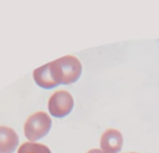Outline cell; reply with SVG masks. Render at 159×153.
<instances>
[{
	"label": "cell",
	"instance_id": "8",
	"mask_svg": "<svg viewBox=\"0 0 159 153\" xmlns=\"http://www.w3.org/2000/svg\"><path fill=\"white\" fill-rule=\"evenodd\" d=\"M86 153H105V152H103L102 150H98V148H92V150H90Z\"/></svg>",
	"mask_w": 159,
	"mask_h": 153
},
{
	"label": "cell",
	"instance_id": "6",
	"mask_svg": "<svg viewBox=\"0 0 159 153\" xmlns=\"http://www.w3.org/2000/svg\"><path fill=\"white\" fill-rule=\"evenodd\" d=\"M32 77H34L35 83L43 89H53L57 85L55 79H54V75H53V72L50 70V65L49 64L41 66L37 70H35Z\"/></svg>",
	"mask_w": 159,
	"mask_h": 153
},
{
	"label": "cell",
	"instance_id": "5",
	"mask_svg": "<svg viewBox=\"0 0 159 153\" xmlns=\"http://www.w3.org/2000/svg\"><path fill=\"white\" fill-rule=\"evenodd\" d=\"M19 142L17 133L10 127L0 126V153H12Z\"/></svg>",
	"mask_w": 159,
	"mask_h": 153
},
{
	"label": "cell",
	"instance_id": "1",
	"mask_svg": "<svg viewBox=\"0 0 159 153\" xmlns=\"http://www.w3.org/2000/svg\"><path fill=\"white\" fill-rule=\"evenodd\" d=\"M50 70L53 72L56 84L70 85L78 80L81 75L83 66L75 56L66 55L57 59L53 62H49Z\"/></svg>",
	"mask_w": 159,
	"mask_h": 153
},
{
	"label": "cell",
	"instance_id": "2",
	"mask_svg": "<svg viewBox=\"0 0 159 153\" xmlns=\"http://www.w3.org/2000/svg\"><path fill=\"white\" fill-rule=\"evenodd\" d=\"M50 127L52 120L49 115L44 111H36L30 115L24 123V135L30 141L35 142L36 140L47 135Z\"/></svg>",
	"mask_w": 159,
	"mask_h": 153
},
{
	"label": "cell",
	"instance_id": "9",
	"mask_svg": "<svg viewBox=\"0 0 159 153\" xmlns=\"http://www.w3.org/2000/svg\"><path fill=\"white\" fill-rule=\"evenodd\" d=\"M127 153H138V152H127Z\"/></svg>",
	"mask_w": 159,
	"mask_h": 153
},
{
	"label": "cell",
	"instance_id": "3",
	"mask_svg": "<svg viewBox=\"0 0 159 153\" xmlns=\"http://www.w3.org/2000/svg\"><path fill=\"white\" fill-rule=\"evenodd\" d=\"M74 99L73 96L66 90H57L48 101V110L54 117H65L73 110Z\"/></svg>",
	"mask_w": 159,
	"mask_h": 153
},
{
	"label": "cell",
	"instance_id": "4",
	"mask_svg": "<svg viewBox=\"0 0 159 153\" xmlns=\"http://www.w3.org/2000/svg\"><path fill=\"white\" fill-rule=\"evenodd\" d=\"M99 145L105 153H117L123 146V135L117 129H107L101 137Z\"/></svg>",
	"mask_w": 159,
	"mask_h": 153
},
{
	"label": "cell",
	"instance_id": "7",
	"mask_svg": "<svg viewBox=\"0 0 159 153\" xmlns=\"http://www.w3.org/2000/svg\"><path fill=\"white\" fill-rule=\"evenodd\" d=\"M17 153H52L48 146L39 142H24L19 146Z\"/></svg>",
	"mask_w": 159,
	"mask_h": 153
}]
</instances>
